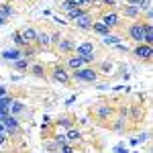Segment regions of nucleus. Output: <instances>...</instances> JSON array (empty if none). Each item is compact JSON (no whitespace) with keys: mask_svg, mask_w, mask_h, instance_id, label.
Here are the masks:
<instances>
[{"mask_svg":"<svg viewBox=\"0 0 153 153\" xmlns=\"http://www.w3.org/2000/svg\"><path fill=\"white\" fill-rule=\"evenodd\" d=\"M71 82H80V84H98V70L92 65H84L78 71H71Z\"/></svg>","mask_w":153,"mask_h":153,"instance_id":"1","label":"nucleus"},{"mask_svg":"<svg viewBox=\"0 0 153 153\" xmlns=\"http://www.w3.org/2000/svg\"><path fill=\"white\" fill-rule=\"evenodd\" d=\"M90 112H92V117L98 120V123H102L104 125L106 120L110 123L112 120V117H114V106L112 104H108V102H98V104H94L92 108H90Z\"/></svg>","mask_w":153,"mask_h":153,"instance_id":"2","label":"nucleus"},{"mask_svg":"<svg viewBox=\"0 0 153 153\" xmlns=\"http://www.w3.org/2000/svg\"><path fill=\"white\" fill-rule=\"evenodd\" d=\"M76 55H80L84 61V65H90L92 61L96 59V45L92 43V41H82V43H78L76 45V51H74Z\"/></svg>","mask_w":153,"mask_h":153,"instance_id":"3","label":"nucleus"},{"mask_svg":"<svg viewBox=\"0 0 153 153\" xmlns=\"http://www.w3.org/2000/svg\"><path fill=\"white\" fill-rule=\"evenodd\" d=\"M47 76L53 80V82L61 84V86H70V84H71V76H70V71L63 68V63H55V65H51Z\"/></svg>","mask_w":153,"mask_h":153,"instance_id":"4","label":"nucleus"},{"mask_svg":"<svg viewBox=\"0 0 153 153\" xmlns=\"http://www.w3.org/2000/svg\"><path fill=\"white\" fill-rule=\"evenodd\" d=\"M127 37H129L133 43L141 45L143 41H145V23H143V21H135V23H131L129 27H127Z\"/></svg>","mask_w":153,"mask_h":153,"instance_id":"5","label":"nucleus"},{"mask_svg":"<svg viewBox=\"0 0 153 153\" xmlns=\"http://www.w3.org/2000/svg\"><path fill=\"white\" fill-rule=\"evenodd\" d=\"M120 21H123V16L118 14L117 8H112V10H106L102 12V16H100V23H104L110 31L112 29H118V25H120Z\"/></svg>","mask_w":153,"mask_h":153,"instance_id":"6","label":"nucleus"},{"mask_svg":"<svg viewBox=\"0 0 153 153\" xmlns=\"http://www.w3.org/2000/svg\"><path fill=\"white\" fill-rule=\"evenodd\" d=\"M133 53V57L139 59V61H145V63H149L153 57V47L151 45H145V43H141V45H137V47L131 51Z\"/></svg>","mask_w":153,"mask_h":153,"instance_id":"7","label":"nucleus"},{"mask_svg":"<svg viewBox=\"0 0 153 153\" xmlns=\"http://www.w3.org/2000/svg\"><path fill=\"white\" fill-rule=\"evenodd\" d=\"M94 14H92V10L84 12L80 19H76L74 21V25H76V29H80V31H92V25H94Z\"/></svg>","mask_w":153,"mask_h":153,"instance_id":"8","label":"nucleus"},{"mask_svg":"<svg viewBox=\"0 0 153 153\" xmlns=\"http://www.w3.org/2000/svg\"><path fill=\"white\" fill-rule=\"evenodd\" d=\"M55 49H57V53H61V55H71L76 51V41L71 37H61L59 43L55 45Z\"/></svg>","mask_w":153,"mask_h":153,"instance_id":"9","label":"nucleus"},{"mask_svg":"<svg viewBox=\"0 0 153 153\" xmlns=\"http://www.w3.org/2000/svg\"><path fill=\"white\" fill-rule=\"evenodd\" d=\"M118 8V14L129 19V21H141V14L143 12L137 8V6H131V4H125V6H117Z\"/></svg>","mask_w":153,"mask_h":153,"instance_id":"10","label":"nucleus"},{"mask_svg":"<svg viewBox=\"0 0 153 153\" xmlns=\"http://www.w3.org/2000/svg\"><path fill=\"white\" fill-rule=\"evenodd\" d=\"M4 123V127H6V133H8V137H14V135H21V120L16 117H12V114H8V117L2 120Z\"/></svg>","mask_w":153,"mask_h":153,"instance_id":"11","label":"nucleus"},{"mask_svg":"<svg viewBox=\"0 0 153 153\" xmlns=\"http://www.w3.org/2000/svg\"><path fill=\"white\" fill-rule=\"evenodd\" d=\"M63 68L70 71H78L80 68H84V61L80 55H76V53H71V55H68V59H65V63H63Z\"/></svg>","mask_w":153,"mask_h":153,"instance_id":"12","label":"nucleus"},{"mask_svg":"<svg viewBox=\"0 0 153 153\" xmlns=\"http://www.w3.org/2000/svg\"><path fill=\"white\" fill-rule=\"evenodd\" d=\"M35 45L39 49H51V37L45 29H37V41Z\"/></svg>","mask_w":153,"mask_h":153,"instance_id":"13","label":"nucleus"},{"mask_svg":"<svg viewBox=\"0 0 153 153\" xmlns=\"http://www.w3.org/2000/svg\"><path fill=\"white\" fill-rule=\"evenodd\" d=\"M19 33L23 37V41L27 45H35L37 41V29L35 27H23V29H19Z\"/></svg>","mask_w":153,"mask_h":153,"instance_id":"14","label":"nucleus"},{"mask_svg":"<svg viewBox=\"0 0 153 153\" xmlns=\"http://www.w3.org/2000/svg\"><path fill=\"white\" fill-rule=\"evenodd\" d=\"M0 57L4 59V61H8V63H12V61H16V59L23 57V51L19 47H10V49H4L2 53H0Z\"/></svg>","mask_w":153,"mask_h":153,"instance_id":"15","label":"nucleus"},{"mask_svg":"<svg viewBox=\"0 0 153 153\" xmlns=\"http://www.w3.org/2000/svg\"><path fill=\"white\" fill-rule=\"evenodd\" d=\"M29 74H31V76H35V78H39V80L49 78V76H47V65H43V63H31Z\"/></svg>","mask_w":153,"mask_h":153,"instance_id":"16","label":"nucleus"},{"mask_svg":"<svg viewBox=\"0 0 153 153\" xmlns=\"http://www.w3.org/2000/svg\"><path fill=\"white\" fill-rule=\"evenodd\" d=\"M110 131H114V133H125L127 131V117H117L110 120Z\"/></svg>","mask_w":153,"mask_h":153,"instance_id":"17","label":"nucleus"},{"mask_svg":"<svg viewBox=\"0 0 153 153\" xmlns=\"http://www.w3.org/2000/svg\"><path fill=\"white\" fill-rule=\"evenodd\" d=\"M65 141L70 143V145H76V143H80V141H82V131L76 129V127L68 129V133H65Z\"/></svg>","mask_w":153,"mask_h":153,"instance_id":"18","label":"nucleus"},{"mask_svg":"<svg viewBox=\"0 0 153 153\" xmlns=\"http://www.w3.org/2000/svg\"><path fill=\"white\" fill-rule=\"evenodd\" d=\"M10 68H12V70H16V71H29V68H31V59L21 57V59H16V61H12Z\"/></svg>","mask_w":153,"mask_h":153,"instance_id":"19","label":"nucleus"},{"mask_svg":"<svg viewBox=\"0 0 153 153\" xmlns=\"http://www.w3.org/2000/svg\"><path fill=\"white\" fill-rule=\"evenodd\" d=\"M125 4H131V6H137L141 12L151 10V0H125Z\"/></svg>","mask_w":153,"mask_h":153,"instance_id":"20","label":"nucleus"},{"mask_svg":"<svg viewBox=\"0 0 153 153\" xmlns=\"http://www.w3.org/2000/svg\"><path fill=\"white\" fill-rule=\"evenodd\" d=\"M92 33H96V35H100V37H106V35H110L112 31H110V29H108L104 23L94 21V25H92Z\"/></svg>","mask_w":153,"mask_h":153,"instance_id":"21","label":"nucleus"},{"mask_svg":"<svg viewBox=\"0 0 153 153\" xmlns=\"http://www.w3.org/2000/svg\"><path fill=\"white\" fill-rule=\"evenodd\" d=\"M131 120L133 123H141L143 118V104H131Z\"/></svg>","mask_w":153,"mask_h":153,"instance_id":"22","label":"nucleus"},{"mask_svg":"<svg viewBox=\"0 0 153 153\" xmlns=\"http://www.w3.org/2000/svg\"><path fill=\"white\" fill-rule=\"evenodd\" d=\"M55 125H57V127H65V129H71V127H74V117H70V114H61V117H57Z\"/></svg>","mask_w":153,"mask_h":153,"instance_id":"23","label":"nucleus"},{"mask_svg":"<svg viewBox=\"0 0 153 153\" xmlns=\"http://www.w3.org/2000/svg\"><path fill=\"white\" fill-rule=\"evenodd\" d=\"M21 112H27V106L21 102V100H12V106H10V114L12 117H16L19 118V114Z\"/></svg>","mask_w":153,"mask_h":153,"instance_id":"24","label":"nucleus"},{"mask_svg":"<svg viewBox=\"0 0 153 153\" xmlns=\"http://www.w3.org/2000/svg\"><path fill=\"white\" fill-rule=\"evenodd\" d=\"M102 43H104V45H112V47H114V45H118V43H123V37L110 33V35L102 37Z\"/></svg>","mask_w":153,"mask_h":153,"instance_id":"25","label":"nucleus"},{"mask_svg":"<svg viewBox=\"0 0 153 153\" xmlns=\"http://www.w3.org/2000/svg\"><path fill=\"white\" fill-rule=\"evenodd\" d=\"M12 14H14V8H12V4H8V2H0V16H4V19H10Z\"/></svg>","mask_w":153,"mask_h":153,"instance_id":"26","label":"nucleus"},{"mask_svg":"<svg viewBox=\"0 0 153 153\" xmlns=\"http://www.w3.org/2000/svg\"><path fill=\"white\" fill-rule=\"evenodd\" d=\"M84 12H88L86 8H80V6H76V8H71L70 12H65V16L70 19V21H76V19H80Z\"/></svg>","mask_w":153,"mask_h":153,"instance_id":"27","label":"nucleus"},{"mask_svg":"<svg viewBox=\"0 0 153 153\" xmlns=\"http://www.w3.org/2000/svg\"><path fill=\"white\" fill-rule=\"evenodd\" d=\"M12 41H14V47H19V49H25V47H27V43L23 41V37H21V33H19V31H14V33H12Z\"/></svg>","mask_w":153,"mask_h":153,"instance_id":"28","label":"nucleus"},{"mask_svg":"<svg viewBox=\"0 0 153 153\" xmlns=\"http://www.w3.org/2000/svg\"><path fill=\"white\" fill-rule=\"evenodd\" d=\"M57 8H59L61 12H70L71 8H76V4H74L71 0H61V2H59V6H57Z\"/></svg>","mask_w":153,"mask_h":153,"instance_id":"29","label":"nucleus"},{"mask_svg":"<svg viewBox=\"0 0 153 153\" xmlns=\"http://www.w3.org/2000/svg\"><path fill=\"white\" fill-rule=\"evenodd\" d=\"M45 151H47V153H57L59 151V145L53 141V139H51V141H45Z\"/></svg>","mask_w":153,"mask_h":153,"instance_id":"30","label":"nucleus"},{"mask_svg":"<svg viewBox=\"0 0 153 153\" xmlns=\"http://www.w3.org/2000/svg\"><path fill=\"white\" fill-rule=\"evenodd\" d=\"M71 2L80 8H86V10H90V6H92V0H71Z\"/></svg>","mask_w":153,"mask_h":153,"instance_id":"31","label":"nucleus"},{"mask_svg":"<svg viewBox=\"0 0 153 153\" xmlns=\"http://www.w3.org/2000/svg\"><path fill=\"white\" fill-rule=\"evenodd\" d=\"M112 65H114V63H112V61H108V59H106V61H102V63H100L102 74H110V71H112Z\"/></svg>","mask_w":153,"mask_h":153,"instance_id":"32","label":"nucleus"},{"mask_svg":"<svg viewBox=\"0 0 153 153\" xmlns=\"http://www.w3.org/2000/svg\"><path fill=\"white\" fill-rule=\"evenodd\" d=\"M147 137H149L147 133H143V135H137V137H133V139H131V145H139V143H145V141H147Z\"/></svg>","mask_w":153,"mask_h":153,"instance_id":"33","label":"nucleus"},{"mask_svg":"<svg viewBox=\"0 0 153 153\" xmlns=\"http://www.w3.org/2000/svg\"><path fill=\"white\" fill-rule=\"evenodd\" d=\"M57 153H76V147L70 145V143H65V145H61V147H59Z\"/></svg>","mask_w":153,"mask_h":153,"instance_id":"34","label":"nucleus"},{"mask_svg":"<svg viewBox=\"0 0 153 153\" xmlns=\"http://www.w3.org/2000/svg\"><path fill=\"white\" fill-rule=\"evenodd\" d=\"M49 37H51V47H55V45H57V43H59V39H61V37H63V35H61V33H59V31H57V33H51V35H49Z\"/></svg>","mask_w":153,"mask_h":153,"instance_id":"35","label":"nucleus"},{"mask_svg":"<svg viewBox=\"0 0 153 153\" xmlns=\"http://www.w3.org/2000/svg\"><path fill=\"white\" fill-rule=\"evenodd\" d=\"M53 141L57 143L59 147H61V145H65V143H68V141H65V135H59V133H57V135H53Z\"/></svg>","mask_w":153,"mask_h":153,"instance_id":"36","label":"nucleus"},{"mask_svg":"<svg viewBox=\"0 0 153 153\" xmlns=\"http://www.w3.org/2000/svg\"><path fill=\"white\" fill-rule=\"evenodd\" d=\"M100 4H104V6H108L110 10H112V8H117V0H100Z\"/></svg>","mask_w":153,"mask_h":153,"instance_id":"37","label":"nucleus"},{"mask_svg":"<svg viewBox=\"0 0 153 153\" xmlns=\"http://www.w3.org/2000/svg\"><path fill=\"white\" fill-rule=\"evenodd\" d=\"M114 49H118V51H125V53L129 51V47H127L125 43H118V45H114Z\"/></svg>","mask_w":153,"mask_h":153,"instance_id":"38","label":"nucleus"},{"mask_svg":"<svg viewBox=\"0 0 153 153\" xmlns=\"http://www.w3.org/2000/svg\"><path fill=\"white\" fill-rule=\"evenodd\" d=\"M2 96H8V90H6V86L0 84V98H2Z\"/></svg>","mask_w":153,"mask_h":153,"instance_id":"39","label":"nucleus"},{"mask_svg":"<svg viewBox=\"0 0 153 153\" xmlns=\"http://www.w3.org/2000/svg\"><path fill=\"white\" fill-rule=\"evenodd\" d=\"M114 151H117V153H129L125 147H123V145H117V147H114Z\"/></svg>","mask_w":153,"mask_h":153,"instance_id":"40","label":"nucleus"},{"mask_svg":"<svg viewBox=\"0 0 153 153\" xmlns=\"http://www.w3.org/2000/svg\"><path fill=\"white\" fill-rule=\"evenodd\" d=\"M6 139H8V137H6V135H2V133H0V147H2V145H4V143H6Z\"/></svg>","mask_w":153,"mask_h":153,"instance_id":"41","label":"nucleus"},{"mask_svg":"<svg viewBox=\"0 0 153 153\" xmlns=\"http://www.w3.org/2000/svg\"><path fill=\"white\" fill-rule=\"evenodd\" d=\"M6 23H8V19H4V16H0V27H4Z\"/></svg>","mask_w":153,"mask_h":153,"instance_id":"42","label":"nucleus"},{"mask_svg":"<svg viewBox=\"0 0 153 153\" xmlns=\"http://www.w3.org/2000/svg\"><path fill=\"white\" fill-rule=\"evenodd\" d=\"M92 4H100V0H92Z\"/></svg>","mask_w":153,"mask_h":153,"instance_id":"43","label":"nucleus"}]
</instances>
